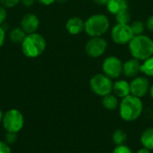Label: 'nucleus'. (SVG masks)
<instances>
[{
	"instance_id": "72a5a7b5",
	"label": "nucleus",
	"mask_w": 153,
	"mask_h": 153,
	"mask_svg": "<svg viewBox=\"0 0 153 153\" xmlns=\"http://www.w3.org/2000/svg\"><path fill=\"white\" fill-rule=\"evenodd\" d=\"M150 94H151V97L153 99V84L150 88Z\"/></svg>"
},
{
	"instance_id": "a211bd4d",
	"label": "nucleus",
	"mask_w": 153,
	"mask_h": 153,
	"mask_svg": "<svg viewBox=\"0 0 153 153\" xmlns=\"http://www.w3.org/2000/svg\"><path fill=\"white\" fill-rule=\"evenodd\" d=\"M25 31L21 28V27H16L13 28L10 30L9 32V39H11L12 42L16 43V44H22L23 39L26 37Z\"/></svg>"
},
{
	"instance_id": "39448f33",
	"label": "nucleus",
	"mask_w": 153,
	"mask_h": 153,
	"mask_svg": "<svg viewBox=\"0 0 153 153\" xmlns=\"http://www.w3.org/2000/svg\"><path fill=\"white\" fill-rule=\"evenodd\" d=\"M90 86L96 95L101 97L110 94L113 91V82L111 79L104 74H98L92 76L90 81Z\"/></svg>"
},
{
	"instance_id": "2f4dec72",
	"label": "nucleus",
	"mask_w": 153,
	"mask_h": 153,
	"mask_svg": "<svg viewBox=\"0 0 153 153\" xmlns=\"http://www.w3.org/2000/svg\"><path fill=\"white\" fill-rule=\"evenodd\" d=\"M109 0H93V2L99 5H107Z\"/></svg>"
},
{
	"instance_id": "5701e85b",
	"label": "nucleus",
	"mask_w": 153,
	"mask_h": 153,
	"mask_svg": "<svg viewBox=\"0 0 153 153\" xmlns=\"http://www.w3.org/2000/svg\"><path fill=\"white\" fill-rule=\"evenodd\" d=\"M19 3H21V0H0V4L4 8H13Z\"/></svg>"
},
{
	"instance_id": "393cba45",
	"label": "nucleus",
	"mask_w": 153,
	"mask_h": 153,
	"mask_svg": "<svg viewBox=\"0 0 153 153\" xmlns=\"http://www.w3.org/2000/svg\"><path fill=\"white\" fill-rule=\"evenodd\" d=\"M4 139H5V143H8V144L13 143L17 140V134H16V133L7 132L5 136H4Z\"/></svg>"
},
{
	"instance_id": "ddd939ff",
	"label": "nucleus",
	"mask_w": 153,
	"mask_h": 153,
	"mask_svg": "<svg viewBox=\"0 0 153 153\" xmlns=\"http://www.w3.org/2000/svg\"><path fill=\"white\" fill-rule=\"evenodd\" d=\"M65 28L70 34L77 35L84 30V22L79 17H72L66 22Z\"/></svg>"
},
{
	"instance_id": "473e14b6",
	"label": "nucleus",
	"mask_w": 153,
	"mask_h": 153,
	"mask_svg": "<svg viewBox=\"0 0 153 153\" xmlns=\"http://www.w3.org/2000/svg\"><path fill=\"white\" fill-rule=\"evenodd\" d=\"M136 153H152V152H151V150L146 149V148H144V147H143V148H142V149L138 150Z\"/></svg>"
},
{
	"instance_id": "f257e3e1",
	"label": "nucleus",
	"mask_w": 153,
	"mask_h": 153,
	"mask_svg": "<svg viewBox=\"0 0 153 153\" xmlns=\"http://www.w3.org/2000/svg\"><path fill=\"white\" fill-rule=\"evenodd\" d=\"M143 110V104L140 98L132 94L122 99L119 104L120 117L124 121L133 122L139 118Z\"/></svg>"
},
{
	"instance_id": "7ed1b4c3",
	"label": "nucleus",
	"mask_w": 153,
	"mask_h": 153,
	"mask_svg": "<svg viewBox=\"0 0 153 153\" xmlns=\"http://www.w3.org/2000/svg\"><path fill=\"white\" fill-rule=\"evenodd\" d=\"M21 45L23 55L29 58H36L39 56L44 53L47 47L44 37L37 32L27 34Z\"/></svg>"
},
{
	"instance_id": "c85d7f7f",
	"label": "nucleus",
	"mask_w": 153,
	"mask_h": 153,
	"mask_svg": "<svg viewBox=\"0 0 153 153\" xmlns=\"http://www.w3.org/2000/svg\"><path fill=\"white\" fill-rule=\"evenodd\" d=\"M147 28L149 30L153 32V15H152L147 21Z\"/></svg>"
},
{
	"instance_id": "cd10ccee",
	"label": "nucleus",
	"mask_w": 153,
	"mask_h": 153,
	"mask_svg": "<svg viewBox=\"0 0 153 153\" xmlns=\"http://www.w3.org/2000/svg\"><path fill=\"white\" fill-rule=\"evenodd\" d=\"M5 40V30L0 25V48L4 45Z\"/></svg>"
},
{
	"instance_id": "9d476101",
	"label": "nucleus",
	"mask_w": 153,
	"mask_h": 153,
	"mask_svg": "<svg viewBox=\"0 0 153 153\" xmlns=\"http://www.w3.org/2000/svg\"><path fill=\"white\" fill-rule=\"evenodd\" d=\"M150 82L146 77H135L130 82L131 94L140 99L145 96L148 91H150Z\"/></svg>"
},
{
	"instance_id": "f8f14e48",
	"label": "nucleus",
	"mask_w": 153,
	"mask_h": 153,
	"mask_svg": "<svg viewBox=\"0 0 153 153\" xmlns=\"http://www.w3.org/2000/svg\"><path fill=\"white\" fill-rule=\"evenodd\" d=\"M140 60L133 58L123 64V74L129 78L135 77L139 73H141Z\"/></svg>"
},
{
	"instance_id": "dca6fc26",
	"label": "nucleus",
	"mask_w": 153,
	"mask_h": 153,
	"mask_svg": "<svg viewBox=\"0 0 153 153\" xmlns=\"http://www.w3.org/2000/svg\"><path fill=\"white\" fill-rule=\"evenodd\" d=\"M141 143L142 145L146 148L149 149L151 151L153 150V127H149L147 129H145L142 135H141Z\"/></svg>"
},
{
	"instance_id": "2eb2a0df",
	"label": "nucleus",
	"mask_w": 153,
	"mask_h": 153,
	"mask_svg": "<svg viewBox=\"0 0 153 153\" xmlns=\"http://www.w3.org/2000/svg\"><path fill=\"white\" fill-rule=\"evenodd\" d=\"M107 8L109 13L116 15L120 12L128 10V2L127 0H109Z\"/></svg>"
},
{
	"instance_id": "f3484780",
	"label": "nucleus",
	"mask_w": 153,
	"mask_h": 153,
	"mask_svg": "<svg viewBox=\"0 0 153 153\" xmlns=\"http://www.w3.org/2000/svg\"><path fill=\"white\" fill-rule=\"evenodd\" d=\"M102 105L108 110H110V111L115 110L119 106L118 99H117V97L116 95H113L111 93L108 94V95L103 97V99H102Z\"/></svg>"
},
{
	"instance_id": "7c9ffc66",
	"label": "nucleus",
	"mask_w": 153,
	"mask_h": 153,
	"mask_svg": "<svg viewBox=\"0 0 153 153\" xmlns=\"http://www.w3.org/2000/svg\"><path fill=\"white\" fill-rule=\"evenodd\" d=\"M36 1L39 2V4H43V5H50L54 2H56V0H36Z\"/></svg>"
},
{
	"instance_id": "f03ea898",
	"label": "nucleus",
	"mask_w": 153,
	"mask_h": 153,
	"mask_svg": "<svg viewBox=\"0 0 153 153\" xmlns=\"http://www.w3.org/2000/svg\"><path fill=\"white\" fill-rule=\"evenodd\" d=\"M129 49L134 58L144 61L153 56V40L143 34L134 36L129 42Z\"/></svg>"
},
{
	"instance_id": "0eeeda50",
	"label": "nucleus",
	"mask_w": 153,
	"mask_h": 153,
	"mask_svg": "<svg viewBox=\"0 0 153 153\" xmlns=\"http://www.w3.org/2000/svg\"><path fill=\"white\" fill-rule=\"evenodd\" d=\"M111 37L115 43L124 45L129 43L134 37V34L129 24L117 23L111 30Z\"/></svg>"
},
{
	"instance_id": "6e6552de",
	"label": "nucleus",
	"mask_w": 153,
	"mask_h": 153,
	"mask_svg": "<svg viewBox=\"0 0 153 153\" xmlns=\"http://www.w3.org/2000/svg\"><path fill=\"white\" fill-rule=\"evenodd\" d=\"M107 47L106 39L101 37H92L85 45V52L89 56L97 58L105 53Z\"/></svg>"
},
{
	"instance_id": "423d86ee",
	"label": "nucleus",
	"mask_w": 153,
	"mask_h": 153,
	"mask_svg": "<svg viewBox=\"0 0 153 153\" xmlns=\"http://www.w3.org/2000/svg\"><path fill=\"white\" fill-rule=\"evenodd\" d=\"M3 126L6 132L18 133L22 130L24 124V118L22 114L15 108H12L4 115L3 117Z\"/></svg>"
},
{
	"instance_id": "c9c22d12",
	"label": "nucleus",
	"mask_w": 153,
	"mask_h": 153,
	"mask_svg": "<svg viewBox=\"0 0 153 153\" xmlns=\"http://www.w3.org/2000/svg\"><path fill=\"white\" fill-rule=\"evenodd\" d=\"M56 2H58V3H61V4H63V3H65V2H67L68 0H56Z\"/></svg>"
},
{
	"instance_id": "c756f323",
	"label": "nucleus",
	"mask_w": 153,
	"mask_h": 153,
	"mask_svg": "<svg viewBox=\"0 0 153 153\" xmlns=\"http://www.w3.org/2000/svg\"><path fill=\"white\" fill-rule=\"evenodd\" d=\"M34 2H35V0H21V3L26 7H30V6L33 5Z\"/></svg>"
},
{
	"instance_id": "9b49d317",
	"label": "nucleus",
	"mask_w": 153,
	"mask_h": 153,
	"mask_svg": "<svg viewBox=\"0 0 153 153\" xmlns=\"http://www.w3.org/2000/svg\"><path fill=\"white\" fill-rule=\"evenodd\" d=\"M39 26V20L38 16L32 13H25L21 20V28L26 34L34 33L37 31Z\"/></svg>"
},
{
	"instance_id": "f704fd0d",
	"label": "nucleus",
	"mask_w": 153,
	"mask_h": 153,
	"mask_svg": "<svg viewBox=\"0 0 153 153\" xmlns=\"http://www.w3.org/2000/svg\"><path fill=\"white\" fill-rule=\"evenodd\" d=\"M3 117H4V115H3V113H2V111H1V109H0V123H1L2 120H3Z\"/></svg>"
},
{
	"instance_id": "20e7f679",
	"label": "nucleus",
	"mask_w": 153,
	"mask_h": 153,
	"mask_svg": "<svg viewBox=\"0 0 153 153\" xmlns=\"http://www.w3.org/2000/svg\"><path fill=\"white\" fill-rule=\"evenodd\" d=\"M109 28V21L104 14H94L84 22V30L92 37H100Z\"/></svg>"
},
{
	"instance_id": "4be33fe9",
	"label": "nucleus",
	"mask_w": 153,
	"mask_h": 153,
	"mask_svg": "<svg viewBox=\"0 0 153 153\" xmlns=\"http://www.w3.org/2000/svg\"><path fill=\"white\" fill-rule=\"evenodd\" d=\"M130 26L134 36L142 35V33L144 31V23L142 21H134Z\"/></svg>"
},
{
	"instance_id": "1a4fd4ad",
	"label": "nucleus",
	"mask_w": 153,
	"mask_h": 153,
	"mask_svg": "<svg viewBox=\"0 0 153 153\" xmlns=\"http://www.w3.org/2000/svg\"><path fill=\"white\" fill-rule=\"evenodd\" d=\"M102 70L110 79L118 78L123 73V64L117 56H108L102 64Z\"/></svg>"
},
{
	"instance_id": "a878e982",
	"label": "nucleus",
	"mask_w": 153,
	"mask_h": 153,
	"mask_svg": "<svg viewBox=\"0 0 153 153\" xmlns=\"http://www.w3.org/2000/svg\"><path fill=\"white\" fill-rule=\"evenodd\" d=\"M7 18V12L6 8L0 4V25H2Z\"/></svg>"
},
{
	"instance_id": "b1692460",
	"label": "nucleus",
	"mask_w": 153,
	"mask_h": 153,
	"mask_svg": "<svg viewBox=\"0 0 153 153\" xmlns=\"http://www.w3.org/2000/svg\"><path fill=\"white\" fill-rule=\"evenodd\" d=\"M112 153H133V152H132V150L128 146L123 144V145H117L114 149V151H113Z\"/></svg>"
},
{
	"instance_id": "bb28decb",
	"label": "nucleus",
	"mask_w": 153,
	"mask_h": 153,
	"mask_svg": "<svg viewBox=\"0 0 153 153\" xmlns=\"http://www.w3.org/2000/svg\"><path fill=\"white\" fill-rule=\"evenodd\" d=\"M0 153H12L8 143H6L5 142L0 141Z\"/></svg>"
},
{
	"instance_id": "412c9836",
	"label": "nucleus",
	"mask_w": 153,
	"mask_h": 153,
	"mask_svg": "<svg viewBox=\"0 0 153 153\" xmlns=\"http://www.w3.org/2000/svg\"><path fill=\"white\" fill-rule=\"evenodd\" d=\"M116 20H117V23L129 24V22L131 21V16H130L128 10H125V11L120 12L117 14H116Z\"/></svg>"
},
{
	"instance_id": "4468645a",
	"label": "nucleus",
	"mask_w": 153,
	"mask_h": 153,
	"mask_svg": "<svg viewBox=\"0 0 153 153\" xmlns=\"http://www.w3.org/2000/svg\"><path fill=\"white\" fill-rule=\"evenodd\" d=\"M113 91L116 96L123 99L131 94L130 83H128L126 81L124 80L117 81L113 83Z\"/></svg>"
},
{
	"instance_id": "6ab92c4d",
	"label": "nucleus",
	"mask_w": 153,
	"mask_h": 153,
	"mask_svg": "<svg viewBox=\"0 0 153 153\" xmlns=\"http://www.w3.org/2000/svg\"><path fill=\"white\" fill-rule=\"evenodd\" d=\"M127 139V134L126 133L122 130V129H117L114 132L112 135V140L113 143L117 146V145H123L126 142Z\"/></svg>"
},
{
	"instance_id": "aec40b11",
	"label": "nucleus",
	"mask_w": 153,
	"mask_h": 153,
	"mask_svg": "<svg viewBox=\"0 0 153 153\" xmlns=\"http://www.w3.org/2000/svg\"><path fill=\"white\" fill-rule=\"evenodd\" d=\"M141 73L153 77V56L144 60L143 64L141 65Z\"/></svg>"
}]
</instances>
